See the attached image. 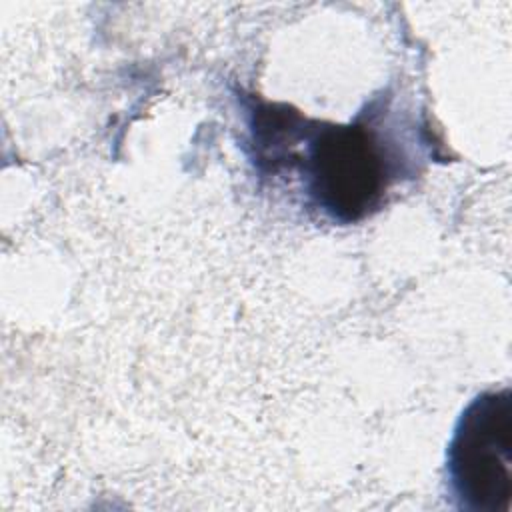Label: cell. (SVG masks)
<instances>
[{
	"label": "cell",
	"instance_id": "cell-1",
	"mask_svg": "<svg viewBox=\"0 0 512 512\" xmlns=\"http://www.w3.org/2000/svg\"><path fill=\"white\" fill-rule=\"evenodd\" d=\"M294 116L288 108L258 112L254 126L256 162L268 172L280 166H298L304 188L318 210L340 224L368 216L382 200L390 180L384 148L360 124L310 122L300 116L298 142H294Z\"/></svg>",
	"mask_w": 512,
	"mask_h": 512
},
{
	"label": "cell",
	"instance_id": "cell-2",
	"mask_svg": "<svg viewBox=\"0 0 512 512\" xmlns=\"http://www.w3.org/2000/svg\"><path fill=\"white\" fill-rule=\"evenodd\" d=\"M448 486L456 506L508 512L512 496V396L484 392L462 412L448 446Z\"/></svg>",
	"mask_w": 512,
	"mask_h": 512
}]
</instances>
